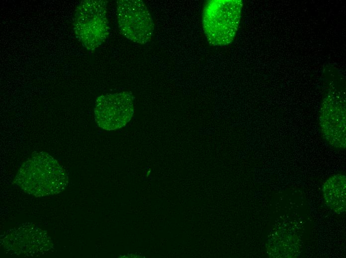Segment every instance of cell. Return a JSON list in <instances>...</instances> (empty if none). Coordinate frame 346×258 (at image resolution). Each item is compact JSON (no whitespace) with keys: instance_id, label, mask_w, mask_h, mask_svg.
Listing matches in <instances>:
<instances>
[{"instance_id":"cell-3","label":"cell","mask_w":346,"mask_h":258,"mask_svg":"<svg viewBox=\"0 0 346 258\" xmlns=\"http://www.w3.org/2000/svg\"><path fill=\"white\" fill-rule=\"evenodd\" d=\"M106 7V1L88 0L82 1L77 8L75 30L79 41L87 50L95 49L108 36Z\"/></svg>"},{"instance_id":"cell-5","label":"cell","mask_w":346,"mask_h":258,"mask_svg":"<svg viewBox=\"0 0 346 258\" xmlns=\"http://www.w3.org/2000/svg\"><path fill=\"white\" fill-rule=\"evenodd\" d=\"M27 224L9 230L1 236L4 249L17 256L33 257L47 253L53 248L50 237L45 231Z\"/></svg>"},{"instance_id":"cell-4","label":"cell","mask_w":346,"mask_h":258,"mask_svg":"<svg viewBox=\"0 0 346 258\" xmlns=\"http://www.w3.org/2000/svg\"><path fill=\"white\" fill-rule=\"evenodd\" d=\"M116 14L119 30L128 39L140 44L151 40L154 31L153 20L143 1L117 0Z\"/></svg>"},{"instance_id":"cell-1","label":"cell","mask_w":346,"mask_h":258,"mask_svg":"<svg viewBox=\"0 0 346 258\" xmlns=\"http://www.w3.org/2000/svg\"><path fill=\"white\" fill-rule=\"evenodd\" d=\"M14 182L25 192L42 197L63 192L68 185V176L57 160L39 151L23 163Z\"/></svg>"},{"instance_id":"cell-7","label":"cell","mask_w":346,"mask_h":258,"mask_svg":"<svg viewBox=\"0 0 346 258\" xmlns=\"http://www.w3.org/2000/svg\"><path fill=\"white\" fill-rule=\"evenodd\" d=\"M340 105L333 102L332 106L324 107L320 124L323 135L330 144L345 149L346 112L345 106L341 107Z\"/></svg>"},{"instance_id":"cell-2","label":"cell","mask_w":346,"mask_h":258,"mask_svg":"<svg viewBox=\"0 0 346 258\" xmlns=\"http://www.w3.org/2000/svg\"><path fill=\"white\" fill-rule=\"evenodd\" d=\"M242 2L239 0H209L204 5L202 22L209 43L224 46L231 43L237 31Z\"/></svg>"},{"instance_id":"cell-8","label":"cell","mask_w":346,"mask_h":258,"mask_svg":"<svg viewBox=\"0 0 346 258\" xmlns=\"http://www.w3.org/2000/svg\"><path fill=\"white\" fill-rule=\"evenodd\" d=\"M346 181L345 175L338 174L330 177L323 185L322 192L326 203L338 214L346 212Z\"/></svg>"},{"instance_id":"cell-6","label":"cell","mask_w":346,"mask_h":258,"mask_svg":"<svg viewBox=\"0 0 346 258\" xmlns=\"http://www.w3.org/2000/svg\"><path fill=\"white\" fill-rule=\"evenodd\" d=\"M94 113L95 121L101 129H120L133 116V96L127 91L101 95L96 100Z\"/></svg>"}]
</instances>
